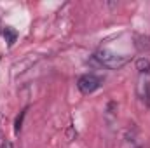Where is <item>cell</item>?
I'll use <instances>...</instances> for the list:
<instances>
[{"instance_id": "obj_1", "label": "cell", "mask_w": 150, "mask_h": 148, "mask_svg": "<svg viewBox=\"0 0 150 148\" xmlns=\"http://www.w3.org/2000/svg\"><path fill=\"white\" fill-rule=\"evenodd\" d=\"M94 59H96L101 66H105V68H108V70H119V68H122V66L129 61L126 56L117 54V52L108 51V49H100V51H96V52H94Z\"/></svg>"}, {"instance_id": "obj_7", "label": "cell", "mask_w": 150, "mask_h": 148, "mask_svg": "<svg viewBox=\"0 0 150 148\" xmlns=\"http://www.w3.org/2000/svg\"><path fill=\"white\" fill-rule=\"evenodd\" d=\"M2 148H14V147H12V143H11V141H5V143L2 145Z\"/></svg>"}, {"instance_id": "obj_3", "label": "cell", "mask_w": 150, "mask_h": 148, "mask_svg": "<svg viewBox=\"0 0 150 148\" xmlns=\"http://www.w3.org/2000/svg\"><path fill=\"white\" fill-rule=\"evenodd\" d=\"M136 94L142 99V103H145L147 106H150V73L140 75L138 87H136Z\"/></svg>"}, {"instance_id": "obj_4", "label": "cell", "mask_w": 150, "mask_h": 148, "mask_svg": "<svg viewBox=\"0 0 150 148\" xmlns=\"http://www.w3.org/2000/svg\"><path fill=\"white\" fill-rule=\"evenodd\" d=\"M2 33H4V37H5V42H7L9 45H12V44L16 42V38H18V32H16L14 28H11V26H5Z\"/></svg>"}, {"instance_id": "obj_6", "label": "cell", "mask_w": 150, "mask_h": 148, "mask_svg": "<svg viewBox=\"0 0 150 148\" xmlns=\"http://www.w3.org/2000/svg\"><path fill=\"white\" fill-rule=\"evenodd\" d=\"M26 115V110H23L21 111V117H18L16 118V132H19L21 131V122H23V117Z\"/></svg>"}, {"instance_id": "obj_5", "label": "cell", "mask_w": 150, "mask_h": 148, "mask_svg": "<svg viewBox=\"0 0 150 148\" xmlns=\"http://www.w3.org/2000/svg\"><path fill=\"white\" fill-rule=\"evenodd\" d=\"M136 68H138L140 75H149V73H150V61L147 59V58H142V59H138V63H136Z\"/></svg>"}, {"instance_id": "obj_2", "label": "cell", "mask_w": 150, "mask_h": 148, "mask_svg": "<svg viewBox=\"0 0 150 148\" xmlns=\"http://www.w3.org/2000/svg\"><path fill=\"white\" fill-rule=\"evenodd\" d=\"M100 85H101V78L96 73H84L77 80V87L82 94H91L96 89H100Z\"/></svg>"}]
</instances>
